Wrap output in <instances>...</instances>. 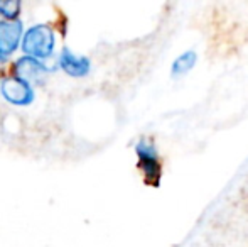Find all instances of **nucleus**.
I'll return each instance as SVG.
<instances>
[{
  "mask_svg": "<svg viewBox=\"0 0 248 247\" xmlns=\"http://www.w3.org/2000/svg\"><path fill=\"white\" fill-rule=\"evenodd\" d=\"M54 33L46 24H37L26 31L22 39V51L36 60L49 58L54 53Z\"/></svg>",
  "mask_w": 248,
  "mask_h": 247,
  "instance_id": "nucleus-1",
  "label": "nucleus"
},
{
  "mask_svg": "<svg viewBox=\"0 0 248 247\" xmlns=\"http://www.w3.org/2000/svg\"><path fill=\"white\" fill-rule=\"evenodd\" d=\"M0 93L7 102L17 107H26L34 102V88L31 86V83L24 82L17 76L3 80L0 83Z\"/></svg>",
  "mask_w": 248,
  "mask_h": 247,
  "instance_id": "nucleus-2",
  "label": "nucleus"
},
{
  "mask_svg": "<svg viewBox=\"0 0 248 247\" xmlns=\"http://www.w3.org/2000/svg\"><path fill=\"white\" fill-rule=\"evenodd\" d=\"M135 152H137V158H139V166H140L147 183L157 186L160 181V163L159 158H157L155 148L150 142L142 139L135 146Z\"/></svg>",
  "mask_w": 248,
  "mask_h": 247,
  "instance_id": "nucleus-3",
  "label": "nucleus"
},
{
  "mask_svg": "<svg viewBox=\"0 0 248 247\" xmlns=\"http://www.w3.org/2000/svg\"><path fill=\"white\" fill-rule=\"evenodd\" d=\"M22 39V22L0 20V61H5L19 48Z\"/></svg>",
  "mask_w": 248,
  "mask_h": 247,
  "instance_id": "nucleus-4",
  "label": "nucleus"
},
{
  "mask_svg": "<svg viewBox=\"0 0 248 247\" xmlns=\"http://www.w3.org/2000/svg\"><path fill=\"white\" fill-rule=\"evenodd\" d=\"M14 71H16L17 78L31 83V82H37V80L43 78V76L47 73V68H46V65H43V63L39 60H36V58L22 56L16 61Z\"/></svg>",
  "mask_w": 248,
  "mask_h": 247,
  "instance_id": "nucleus-5",
  "label": "nucleus"
},
{
  "mask_svg": "<svg viewBox=\"0 0 248 247\" xmlns=\"http://www.w3.org/2000/svg\"><path fill=\"white\" fill-rule=\"evenodd\" d=\"M59 66L62 68V71H66L69 76H75V78H81L86 76L92 69V63L86 56H78L71 49L64 48L59 56Z\"/></svg>",
  "mask_w": 248,
  "mask_h": 247,
  "instance_id": "nucleus-6",
  "label": "nucleus"
},
{
  "mask_svg": "<svg viewBox=\"0 0 248 247\" xmlns=\"http://www.w3.org/2000/svg\"><path fill=\"white\" fill-rule=\"evenodd\" d=\"M196 53L194 51H186L183 53L179 58H176V61L172 63V75H184L187 73L189 69H193V66L196 65Z\"/></svg>",
  "mask_w": 248,
  "mask_h": 247,
  "instance_id": "nucleus-7",
  "label": "nucleus"
},
{
  "mask_svg": "<svg viewBox=\"0 0 248 247\" xmlns=\"http://www.w3.org/2000/svg\"><path fill=\"white\" fill-rule=\"evenodd\" d=\"M20 14V2L19 0H0V16L7 20H17Z\"/></svg>",
  "mask_w": 248,
  "mask_h": 247,
  "instance_id": "nucleus-8",
  "label": "nucleus"
}]
</instances>
